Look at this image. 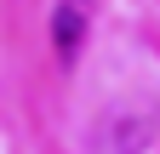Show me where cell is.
Instances as JSON below:
<instances>
[{"mask_svg":"<svg viewBox=\"0 0 160 154\" xmlns=\"http://www.w3.org/2000/svg\"><path fill=\"white\" fill-rule=\"evenodd\" d=\"M63 6H80V12H86V6H92V0H63Z\"/></svg>","mask_w":160,"mask_h":154,"instance_id":"3","label":"cell"},{"mask_svg":"<svg viewBox=\"0 0 160 154\" xmlns=\"http://www.w3.org/2000/svg\"><path fill=\"white\" fill-rule=\"evenodd\" d=\"M160 143V108L149 97H114L86 126V154H149Z\"/></svg>","mask_w":160,"mask_h":154,"instance_id":"1","label":"cell"},{"mask_svg":"<svg viewBox=\"0 0 160 154\" xmlns=\"http://www.w3.org/2000/svg\"><path fill=\"white\" fill-rule=\"evenodd\" d=\"M80 40H86V12L57 0V12H52V46H57V57H63V63H74Z\"/></svg>","mask_w":160,"mask_h":154,"instance_id":"2","label":"cell"}]
</instances>
